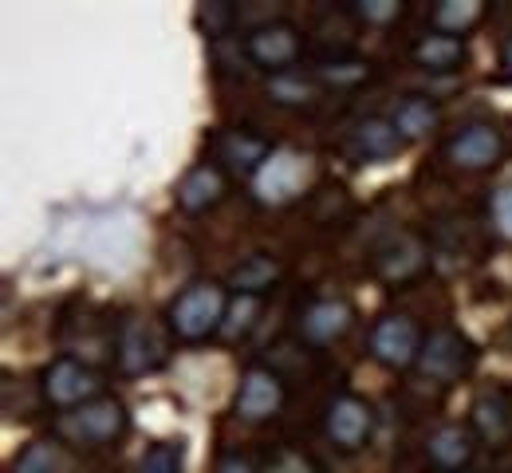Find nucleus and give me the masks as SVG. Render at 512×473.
Masks as SVG:
<instances>
[{
    "label": "nucleus",
    "mask_w": 512,
    "mask_h": 473,
    "mask_svg": "<svg viewBox=\"0 0 512 473\" xmlns=\"http://www.w3.org/2000/svg\"><path fill=\"white\" fill-rule=\"evenodd\" d=\"M481 16H485V0H438L430 24L442 36H465L469 28L481 24Z\"/></svg>",
    "instance_id": "nucleus-23"
},
{
    "label": "nucleus",
    "mask_w": 512,
    "mask_h": 473,
    "mask_svg": "<svg viewBox=\"0 0 512 473\" xmlns=\"http://www.w3.org/2000/svg\"><path fill=\"white\" fill-rule=\"evenodd\" d=\"M256 312H260V300L256 296H237L233 304H229V316H225V336H245L249 328H253V320H256Z\"/></svg>",
    "instance_id": "nucleus-29"
},
{
    "label": "nucleus",
    "mask_w": 512,
    "mask_h": 473,
    "mask_svg": "<svg viewBox=\"0 0 512 473\" xmlns=\"http://www.w3.org/2000/svg\"><path fill=\"white\" fill-rule=\"evenodd\" d=\"M469 426L477 430L481 442L489 446H505L512 438V391L509 387H489L473 399L469 410Z\"/></svg>",
    "instance_id": "nucleus-17"
},
{
    "label": "nucleus",
    "mask_w": 512,
    "mask_h": 473,
    "mask_svg": "<svg viewBox=\"0 0 512 473\" xmlns=\"http://www.w3.org/2000/svg\"><path fill=\"white\" fill-rule=\"evenodd\" d=\"M213 158L221 162V170H233V174H253L272 158V142L268 138L253 135V131H241V127H229V131H217L213 135Z\"/></svg>",
    "instance_id": "nucleus-15"
},
{
    "label": "nucleus",
    "mask_w": 512,
    "mask_h": 473,
    "mask_svg": "<svg viewBox=\"0 0 512 473\" xmlns=\"http://www.w3.org/2000/svg\"><path fill=\"white\" fill-rule=\"evenodd\" d=\"M229 284H217V280H193L190 288H182L166 312L170 320V336L186 339V343H201L213 332L225 328V316H229Z\"/></svg>",
    "instance_id": "nucleus-1"
},
{
    "label": "nucleus",
    "mask_w": 512,
    "mask_h": 473,
    "mask_svg": "<svg viewBox=\"0 0 512 473\" xmlns=\"http://www.w3.org/2000/svg\"><path fill=\"white\" fill-rule=\"evenodd\" d=\"M237 20H241V8L229 4V0H201V4L193 8V28H197L205 40H225Z\"/></svg>",
    "instance_id": "nucleus-25"
},
{
    "label": "nucleus",
    "mask_w": 512,
    "mask_h": 473,
    "mask_svg": "<svg viewBox=\"0 0 512 473\" xmlns=\"http://www.w3.org/2000/svg\"><path fill=\"white\" fill-rule=\"evenodd\" d=\"M40 399L48 406H60V410H75L91 399H103V379H99V371H91L79 359H56L40 375Z\"/></svg>",
    "instance_id": "nucleus-7"
},
{
    "label": "nucleus",
    "mask_w": 512,
    "mask_h": 473,
    "mask_svg": "<svg viewBox=\"0 0 512 473\" xmlns=\"http://www.w3.org/2000/svg\"><path fill=\"white\" fill-rule=\"evenodd\" d=\"M355 328V308L339 296H323L304 304V312L296 316V336L308 347H331Z\"/></svg>",
    "instance_id": "nucleus-13"
},
{
    "label": "nucleus",
    "mask_w": 512,
    "mask_h": 473,
    "mask_svg": "<svg viewBox=\"0 0 512 473\" xmlns=\"http://www.w3.org/2000/svg\"><path fill=\"white\" fill-rule=\"evenodd\" d=\"M489 217H493L497 237L512 245V182H509V186H501V190L493 194V202H489Z\"/></svg>",
    "instance_id": "nucleus-31"
},
{
    "label": "nucleus",
    "mask_w": 512,
    "mask_h": 473,
    "mask_svg": "<svg viewBox=\"0 0 512 473\" xmlns=\"http://www.w3.org/2000/svg\"><path fill=\"white\" fill-rule=\"evenodd\" d=\"M477 343L465 336L461 328H434L426 343H422V355H418V375L438 383V387H453L461 379L473 375L477 367Z\"/></svg>",
    "instance_id": "nucleus-5"
},
{
    "label": "nucleus",
    "mask_w": 512,
    "mask_h": 473,
    "mask_svg": "<svg viewBox=\"0 0 512 473\" xmlns=\"http://www.w3.org/2000/svg\"><path fill=\"white\" fill-rule=\"evenodd\" d=\"M422 343H426V336H422L418 320L406 312H390L383 320H375V328H371V355L390 371L418 367Z\"/></svg>",
    "instance_id": "nucleus-8"
},
{
    "label": "nucleus",
    "mask_w": 512,
    "mask_h": 473,
    "mask_svg": "<svg viewBox=\"0 0 512 473\" xmlns=\"http://www.w3.org/2000/svg\"><path fill=\"white\" fill-rule=\"evenodd\" d=\"M465 40L461 36H442V32H430V36H418L410 44V60L430 75H453L465 64Z\"/></svg>",
    "instance_id": "nucleus-19"
},
{
    "label": "nucleus",
    "mask_w": 512,
    "mask_h": 473,
    "mask_svg": "<svg viewBox=\"0 0 512 473\" xmlns=\"http://www.w3.org/2000/svg\"><path fill=\"white\" fill-rule=\"evenodd\" d=\"M323 430L343 454H355L375 434V410L359 395H335L323 410Z\"/></svg>",
    "instance_id": "nucleus-9"
},
{
    "label": "nucleus",
    "mask_w": 512,
    "mask_h": 473,
    "mask_svg": "<svg viewBox=\"0 0 512 473\" xmlns=\"http://www.w3.org/2000/svg\"><path fill=\"white\" fill-rule=\"evenodd\" d=\"M260 473H323V470L308 454H300V450H276V454L264 462Z\"/></svg>",
    "instance_id": "nucleus-30"
},
{
    "label": "nucleus",
    "mask_w": 512,
    "mask_h": 473,
    "mask_svg": "<svg viewBox=\"0 0 512 473\" xmlns=\"http://www.w3.org/2000/svg\"><path fill=\"white\" fill-rule=\"evenodd\" d=\"M501 83H512V36L501 48Z\"/></svg>",
    "instance_id": "nucleus-33"
},
{
    "label": "nucleus",
    "mask_w": 512,
    "mask_h": 473,
    "mask_svg": "<svg viewBox=\"0 0 512 473\" xmlns=\"http://www.w3.org/2000/svg\"><path fill=\"white\" fill-rule=\"evenodd\" d=\"M402 12H406L402 0H351L347 4V16L367 28H390L394 20H402Z\"/></svg>",
    "instance_id": "nucleus-28"
},
{
    "label": "nucleus",
    "mask_w": 512,
    "mask_h": 473,
    "mask_svg": "<svg viewBox=\"0 0 512 473\" xmlns=\"http://www.w3.org/2000/svg\"><path fill=\"white\" fill-rule=\"evenodd\" d=\"M225 194H229L225 170L217 162H201V166H193L190 174L178 182L174 202H178L182 213H209V209H217V205L225 202Z\"/></svg>",
    "instance_id": "nucleus-16"
},
{
    "label": "nucleus",
    "mask_w": 512,
    "mask_h": 473,
    "mask_svg": "<svg viewBox=\"0 0 512 473\" xmlns=\"http://www.w3.org/2000/svg\"><path fill=\"white\" fill-rule=\"evenodd\" d=\"M186 466V442L178 438H166V442H154L142 458H138V473H182Z\"/></svg>",
    "instance_id": "nucleus-27"
},
{
    "label": "nucleus",
    "mask_w": 512,
    "mask_h": 473,
    "mask_svg": "<svg viewBox=\"0 0 512 473\" xmlns=\"http://www.w3.org/2000/svg\"><path fill=\"white\" fill-rule=\"evenodd\" d=\"M264 91H268V99L276 107H288V111H308V107H316L323 99V83L312 71H300V68L268 75Z\"/></svg>",
    "instance_id": "nucleus-20"
},
{
    "label": "nucleus",
    "mask_w": 512,
    "mask_h": 473,
    "mask_svg": "<svg viewBox=\"0 0 512 473\" xmlns=\"http://www.w3.org/2000/svg\"><path fill=\"white\" fill-rule=\"evenodd\" d=\"M52 430L67 446H111L130 430V414L119 399L103 395V399H91L75 410H64L52 422Z\"/></svg>",
    "instance_id": "nucleus-2"
},
{
    "label": "nucleus",
    "mask_w": 512,
    "mask_h": 473,
    "mask_svg": "<svg viewBox=\"0 0 512 473\" xmlns=\"http://www.w3.org/2000/svg\"><path fill=\"white\" fill-rule=\"evenodd\" d=\"M312 178H316V162H312V154L280 146V150H272V158L256 170L253 198L260 205H268V209L292 205L296 198H304V194H308Z\"/></svg>",
    "instance_id": "nucleus-3"
},
{
    "label": "nucleus",
    "mask_w": 512,
    "mask_h": 473,
    "mask_svg": "<svg viewBox=\"0 0 512 473\" xmlns=\"http://www.w3.org/2000/svg\"><path fill=\"white\" fill-rule=\"evenodd\" d=\"M312 75L323 83V91H351V87H359V83H367L371 79V64L367 60H355V56H335V60H320Z\"/></svg>",
    "instance_id": "nucleus-24"
},
{
    "label": "nucleus",
    "mask_w": 512,
    "mask_h": 473,
    "mask_svg": "<svg viewBox=\"0 0 512 473\" xmlns=\"http://www.w3.org/2000/svg\"><path fill=\"white\" fill-rule=\"evenodd\" d=\"M170 359V336L162 332L158 320L150 316H127L115 332V363L119 371L138 379V375H154L162 371Z\"/></svg>",
    "instance_id": "nucleus-4"
},
{
    "label": "nucleus",
    "mask_w": 512,
    "mask_h": 473,
    "mask_svg": "<svg viewBox=\"0 0 512 473\" xmlns=\"http://www.w3.org/2000/svg\"><path fill=\"white\" fill-rule=\"evenodd\" d=\"M280 276H284V265L276 261V257H268V253H253V257H245L241 265H233L229 272V288L237 292V296H264V292H272L276 284H280Z\"/></svg>",
    "instance_id": "nucleus-22"
},
{
    "label": "nucleus",
    "mask_w": 512,
    "mask_h": 473,
    "mask_svg": "<svg viewBox=\"0 0 512 473\" xmlns=\"http://www.w3.org/2000/svg\"><path fill=\"white\" fill-rule=\"evenodd\" d=\"M304 52V36L296 24L288 20H268V24H256L253 32L245 36V60L256 64L268 75H280V71H292V64L300 60Z\"/></svg>",
    "instance_id": "nucleus-6"
},
{
    "label": "nucleus",
    "mask_w": 512,
    "mask_h": 473,
    "mask_svg": "<svg viewBox=\"0 0 512 473\" xmlns=\"http://www.w3.org/2000/svg\"><path fill=\"white\" fill-rule=\"evenodd\" d=\"M213 473H260V470H256V462L249 458V454H237V450H229V454H221V458H217Z\"/></svg>",
    "instance_id": "nucleus-32"
},
{
    "label": "nucleus",
    "mask_w": 512,
    "mask_h": 473,
    "mask_svg": "<svg viewBox=\"0 0 512 473\" xmlns=\"http://www.w3.org/2000/svg\"><path fill=\"white\" fill-rule=\"evenodd\" d=\"M406 146V138L394 131V123L383 115H371V119H359L355 131H351V154L359 162H386V158H398Z\"/></svg>",
    "instance_id": "nucleus-18"
},
{
    "label": "nucleus",
    "mask_w": 512,
    "mask_h": 473,
    "mask_svg": "<svg viewBox=\"0 0 512 473\" xmlns=\"http://www.w3.org/2000/svg\"><path fill=\"white\" fill-rule=\"evenodd\" d=\"M501 154H505V135L493 123H465L446 142V162L453 170H469V174L493 170Z\"/></svg>",
    "instance_id": "nucleus-12"
},
{
    "label": "nucleus",
    "mask_w": 512,
    "mask_h": 473,
    "mask_svg": "<svg viewBox=\"0 0 512 473\" xmlns=\"http://www.w3.org/2000/svg\"><path fill=\"white\" fill-rule=\"evenodd\" d=\"M12 473H64V446L52 442V438L32 442V446L12 462Z\"/></svg>",
    "instance_id": "nucleus-26"
},
{
    "label": "nucleus",
    "mask_w": 512,
    "mask_h": 473,
    "mask_svg": "<svg viewBox=\"0 0 512 473\" xmlns=\"http://www.w3.org/2000/svg\"><path fill=\"white\" fill-rule=\"evenodd\" d=\"M390 123H394V131L406 138V142H422L426 135L438 131L442 107H438V99H430V95H406V99H398Z\"/></svg>",
    "instance_id": "nucleus-21"
},
{
    "label": "nucleus",
    "mask_w": 512,
    "mask_h": 473,
    "mask_svg": "<svg viewBox=\"0 0 512 473\" xmlns=\"http://www.w3.org/2000/svg\"><path fill=\"white\" fill-rule=\"evenodd\" d=\"M477 430L461 426V422H442L438 430H430L426 438V462L442 473H461L473 466L477 458Z\"/></svg>",
    "instance_id": "nucleus-14"
},
{
    "label": "nucleus",
    "mask_w": 512,
    "mask_h": 473,
    "mask_svg": "<svg viewBox=\"0 0 512 473\" xmlns=\"http://www.w3.org/2000/svg\"><path fill=\"white\" fill-rule=\"evenodd\" d=\"M426 261H430V245H426L418 233L398 229V233H390L386 241L375 245V253H371V272H375L383 284H406V280H414L418 272L426 269Z\"/></svg>",
    "instance_id": "nucleus-10"
},
{
    "label": "nucleus",
    "mask_w": 512,
    "mask_h": 473,
    "mask_svg": "<svg viewBox=\"0 0 512 473\" xmlns=\"http://www.w3.org/2000/svg\"><path fill=\"white\" fill-rule=\"evenodd\" d=\"M284 399H288L284 375H280L276 367L253 363V367L241 375V387H237L233 410H237V418H245V422H268V418L280 414Z\"/></svg>",
    "instance_id": "nucleus-11"
},
{
    "label": "nucleus",
    "mask_w": 512,
    "mask_h": 473,
    "mask_svg": "<svg viewBox=\"0 0 512 473\" xmlns=\"http://www.w3.org/2000/svg\"><path fill=\"white\" fill-rule=\"evenodd\" d=\"M461 473H473V470H461Z\"/></svg>",
    "instance_id": "nucleus-34"
}]
</instances>
